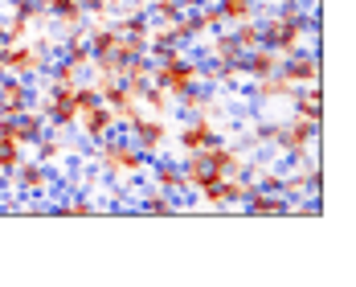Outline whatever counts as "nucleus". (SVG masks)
Wrapping results in <instances>:
<instances>
[{
	"label": "nucleus",
	"instance_id": "nucleus-1",
	"mask_svg": "<svg viewBox=\"0 0 356 287\" xmlns=\"http://www.w3.org/2000/svg\"><path fill=\"white\" fill-rule=\"evenodd\" d=\"M307 17H312V4H303V0H275L266 8V17L258 21L262 25V45L275 49L279 58L303 49L307 45Z\"/></svg>",
	"mask_w": 356,
	"mask_h": 287
},
{
	"label": "nucleus",
	"instance_id": "nucleus-2",
	"mask_svg": "<svg viewBox=\"0 0 356 287\" xmlns=\"http://www.w3.org/2000/svg\"><path fill=\"white\" fill-rule=\"evenodd\" d=\"M147 160L140 148L131 144V136H107L103 144H95V169L103 173L107 180H136V177H147Z\"/></svg>",
	"mask_w": 356,
	"mask_h": 287
},
{
	"label": "nucleus",
	"instance_id": "nucleus-3",
	"mask_svg": "<svg viewBox=\"0 0 356 287\" xmlns=\"http://www.w3.org/2000/svg\"><path fill=\"white\" fill-rule=\"evenodd\" d=\"M152 82L164 86L177 99L180 91H188L193 82H201V58H193L188 49H168V54L152 58Z\"/></svg>",
	"mask_w": 356,
	"mask_h": 287
},
{
	"label": "nucleus",
	"instance_id": "nucleus-4",
	"mask_svg": "<svg viewBox=\"0 0 356 287\" xmlns=\"http://www.w3.org/2000/svg\"><path fill=\"white\" fill-rule=\"evenodd\" d=\"M316 144H320V123H312V119H286L279 123V136H275V148L286 156V164H303L312 152H316Z\"/></svg>",
	"mask_w": 356,
	"mask_h": 287
},
{
	"label": "nucleus",
	"instance_id": "nucleus-5",
	"mask_svg": "<svg viewBox=\"0 0 356 287\" xmlns=\"http://www.w3.org/2000/svg\"><path fill=\"white\" fill-rule=\"evenodd\" d=\"M33 107L45 111V123H49L54 132H74V123H78L74 86H58V82H49V78H45V95H37Z\"/></svg>",
	"mask_w": 356,
	"mask_h": 287
},
{
	"label": "nucleus",
	"instance_id": "nucleus-6",
	"mask_svg": "<svg viewBox=\"0 0 356 287\" xmlns=\"http://www.w3.org/2000/svg\"><path fill=\"white\" fill-rule=\"evenodd\" d=\"M127 136H131V144L140 148L143 156H160V152L168 148V140H172V123H168L164 115H147V111H143L140 119L127 127Z\"/></svg>",
	"mask_w": 356,
	"mask_h": 287
},
{
	"label": "nucleus",
	"instance_id": "nucleus-7",
	"mask_svg": "<svg viewBox=\"0 0 356 287\" xmlns=\"http://www.w3.org/2000/svg\"><path fill=\"white\" fill-rule=\"evenodd\" d=\"M279 74H283L291 86H312V82H320L323 74V58L316 45H303V49H295V54H283L279 58Z\"/></svg>",
	"mask_w": 356,
	"mask_h": 287
},
{
	"label": "nucleus",
	"instance_id": "nucleus-8",
	"mask_svg": "<svg viewBox=\"0 0 356 287\" xmlns=\"http://www.w3.org/2000/svg\"><path fill=\"white\" fill-rule=\"evenodd\" d=\"M8 185L17 189V197H49L54 193V169L49 164H41V160H21L17 169H13V177H8Z\"/></svg>",
	"mask_w": 356,
	"mask_h": 287
},
{
	"label": "nucleus",
	"instance_id": "nucleus-9",
	"mask_svg": "<svg viewBox=\"0 0 356 287\" xmlns=\"http://www.w3.org/2000/svg\"><path fill=\"white\" fill-rule=\"evenodd\" d=\"M217 140H221V127H217V119H209V115H188V123L177 132L180 156H184V152H205V148H213Z\"/></svg>",
	"mask_w": 356,
	"mask_h": 287
},
{
	"label": "nucleus",
	"instance_id": "nucleus-10",
	"mask_svg": "<svg viewBox=\"0 0 356 287\" xmlns=\"http://www.w3.org/2000/svg\"><path fill=\"white\" fill-rule=\"evenodd\" d=\"M74 132H78L86 144H103L107 136H115V132H119V123H115V111H111L107 103H95V107H86L82 115H78Z\"/></svg>",
	"mask_w": 356,
	"mask_h": 287
},
{
	"label": "nucleus",
	"instance_id": "nucleus-11",
	"mask_svg": "<svg viewBox=\"0 0 356 287\" xmlns=\"http://www.w3.org/2000/svg\"><path fill=\"white\" fill-rule=\"evenodd\" d=\"M33 99H37V91L29 78L0 74V115H21V111L33 107Z\"/></svg>",
	"mask_w": 356,
	"mask_h": 287
},
{
	"label": "nucleus",
	"instance_id": "nucleus-12",
	"mask_svg": "<svg viewBox=\"0 0 356 287\" xmlns=\"http://www.w3.org/2000/svg\"><path fill=\"white\" fill-rule=\"evenodd\" d=\"M147 177H152V189H164L172 197H184L188 185H184V173H180V160H168L164 152L147 160Z\"/></svg>",
	"mask_w": 356,
	"mask_h": 287
},
{
	"label": "nucleus",
	"instance_id": "nucleus-13",
	"mask_svg": "<svg viewBox=\"0 0 356 287\" xmlns=\"http://www.w3.org/2000/svg\"><path fill=\"white\" fill-rule=\"evenodd\" d=\"M66 136H70V132H54V127H49V132L33 144V156L41 160V164H49V169H54V164H62L70 152H78V144H70Z\"/></svg>",
	"mask_w": 356,
	"mask_h": 287
},
{
	"label": "nucleus",
	"instance_id": "nucleus-14",
	"mask_svg": "<svg viewBox=\"0 0 356 287\" xmlns=\"http://www.w3.org/2000/svg\"><path fill=\"white\" fill-rule=\"evenodd\" d=\"M286 103H291V111H295L299 119L323 123V91H320V82H312V86H295Z\"/></svg>",
	"mask_w": 356,
	"mask_h": 287
},
{
	"label": "nucleus",
	"instance_id": "nucleus-15",
	"mask_svg": "<svg viewBox=\"0 0 356 287\" xmlns=\"http://www.w3.org/2000/svg\"><path fill=\"white\" fill-rule=\"evenodd\" d=\"M242 210L254 217H279V214H291V201H286L283 193H275V189H254L242 201Z\"/></svg>",
	"mask_w": 356,
	"mask_h": 287
},
{
	"label": "nucleus",
	"instance_id": "nucleus-16",
	"mask_svg": "<svg viewBox=\"0 0 356 287\" xmlns=\"http://www.w3.org/2000/svg\"><path fill=\"white\" fill-rule=\"evenodd\" d=\"M45 17L58 25L54 37L66 33V29H74V25H90L86 13H82V0H45Z\"/></svg>",
	"mask_w": 356,
	"mask_h": 287
},
{
	"label": "nucleus",
	"instance_id": "nucleus-17",
	"mask_svg": "<svg viewBox=\"0 0 356 287\" xmlns=\"http://www.w3.org/2000/svg\"><path fill=\"white\" fill-rule=\"evenodd\" d=\"M291 82H286L283 74L275 70V74H266V78H254V103L258 107H270V103H286L291 99Z\"/></svg>",
	"mask_w": 356,
	"mask_h": 287
},
{
	"label": "nucleus",
	"instance_id": "nucleus-18",
	"mask_svg": "<svg viewBox=\"0 0 356 287\" xmlns=\"http://www.w3.org/2000/svg\"><path fill=\"white\" fill-rule=\"evenodd\" d=\"M136 214H147V217H168V214H180V197L164 193V189H147L143 197L131 201Z\"/></svg>",
	"mask_w": 356,
	"mask_h": 287
},
{
	"label": "nucleus",
	"instance_id": "nucleus-19",
	"mask_svg": "<svg viewBox=\"0 0 356 287\" xmlns=\"http://www.w3.org/2000/svg\"><path fill=\"white\" fill-rule=\"evenodd\" d=\"M279 70V54L275 49H266V45H254V49H246L242 54V78H266V74Z\"/></svg>",
	"mask_w": 356,
	"mask_h": 287
},
{
	"label": "nucleus",
	"instance_id": "nucleus-20",
	"mask_svg": "<svg viewBox=\"0 0 356 287\" xmlns=\"http://www.w3.org/2000/svg\"><path fill=\"white\" fill-rule=\"evenodd\" d=\"M205 41H209V58H217V62H229V66H238V70H242V49H238V41H234V29H229V25L213 29Z\"/></svg>",
	"mask_w": 356,
	"mask_h": 287
},
{
	"label": "nucleus",
	"instance_id": "nucleus-21",
	"mask_svg": "<svg viewBox=\"0 0 356 287\" xmlns=\"http://www.w3.org/2000/svg\"><path fill=\"white\" fill-rule=\"evenodd\" d=\"M17 132H21V144L25 148H33L45 132H49V123H45V111L41 107H29V111H21L17 115Z\"/></svg>",
	"mask_w": 356,
	"mask_h": 287
},
{
	"label": "nucleus",
	"instance_id": "nucleus-22",
	"mask_svg": "<svg viewBox=\"0 0 356 287\" xmlns=\"http://www.w3.org/2000/svg\"><path fill=\"white\" fill-rule=\"evenodd\" d=\"M136 99L143 103V111H147V115H164V119H168V115L177 111V99H172L164 86H156V82H147L140 95H136Z\"/></svg>",
	"mask_w": 356,
	"mask_h": 287
},
{
	"label": "nucleus",
	"instance_id": "nucleus-23",
	"mask_svg": "<svg viewBox=\"0 0 356 287\" xmlns=\"http://www.w3.org/2000/svg\"><path fill=\"white\" fill-rule=\"evenodd\" d=\"M119 78H123V86H127L131 95H140L143 86L152 82V58H147V54H140V58H131V62L123 66V74H119Z\"/></svg>",
	"mask_w": 356,
	"mask_h": 287
},
{
	"label": "nucleus",
	"instance_id": "nucleus-24",
	"mask_svg": "<svg viewBox=\"0 0 356 287\" xmlns=\"http://www.w3.org/2000/svg\"><path fill=\"white\" fill-rule=\"evenodd\" d=\"M99 205L82 193V189H70V197H62V201H49V214H66V217H86L95 214Z\"/></svg>",
	"mask_w": 356,
	"mask_h": 287
},
{
	"label": "nucleus",
	"instance_id": "nucleus-25",
	"mask_svg": "<svg viewBox=\"0 0 356 287\" xmlns=\"http://www.w3.org/2000/svg\"><path fill=\"white\" fill-rule=\"evenodd\" d=\"M143 13H147L152 25H172V21H180L184 4L180 0H143Z\"/></svg>",
	"mask_w": 356,
	"mask_h": 287
},
{
	"label": "nucleus",
	"instance_id": "nucleus-26",
	"mask_svg": "<svg viewBox=\"0 0 356 287\" xmlns=\"http://www.w3.org/2000/svg\"><path fill=\"white\" fill-rule=\"evenodd\" d=\"M213 4H217V13H221L225 25H238V21L258 17V0H213Z\"/></svg>",
	"mask_w": 356,
	"mask_h": 287
},
{
	"label": "nucleus",
	"instance_id": "nucleus-27",
	"mask_svg": "<svg viewBox=\"0 0 356 287\" xmlns=\"http://www.w3.org/2000/svg\"><path fill=\"white\" fill-rule=\"evenodd\" d=\"M234 29V41H238V49L246 54L254 45H262V25H258V17H250V21H238V25H229Z\"/></svg>",
	"mask_w": 356,
	"mask_h": 287
},
{
	"label": "nucleus",
	"instance_id": "nucleus-28",
	"mask_svg": "<svg viewBox=\"0 0 356 287\" xmlns=\"http://www.w3.org/2000/svg\"><path fill=\"white\" fill-rule=\"evenodd\" d=\"M25 160V144H17V140H0V173L4 177H13V169Z\"/></svg>",
	"mask_w": 356,
	"mask_h": 287
},
{
	"label": "nucleus",
	"instance_id": "nucleus-29",
	"mask_svg": "<svg viewBox=\"0 0 356 287\" xmlns=\"http://www.w3.org/2000/svg\"><path fill=\"white\" fill-rule=\"evenodd\" d=\"M180 4H184V8H201L205 0H180Z\"/></svg>",
	"mask_w": 356,
	"mask_h": 287
},
{
	"label": "nucleus",
	"instance_id": "nucleus-30",
	"mask_svg": "<svg viewBox=\"0 0 356 287\" xmlns=\"http://www.w3.org/2000/svg\"><path fill=\"white\" fill-rule=\"evenodd\" d=\"M0 45H8V33H4V17H0Z\"/></svg>",
	"mask_w": 356,
	"mask_h": 287
},
{
	"label": "nucleus",
	"instance_id": "nucleus-31",
	"mask_svg": "<svg viewBox=\"0 0 356 287\" xmlns=\"http://www.w3.org/2000/svg\"><path fill=\"white\" fill-rule=\"evenodd\" d=\"M0 74H4V45H0Z\"/></svg>",
	"mask_w": 356,
	"mask_h": 287
},
{
	"label": "nucleus",
	"instance_id": "nucleus-32",
	"mask_svg": "<svg viewBox=\"0 0 356 287\" xmlns=\"http://www.w3.org/2000/svg\"><path fill=\"white\" fill-rule=\"evenodd\" d=\"M4 185H8V177H4V173H0V193H4Z\"/></svg>",
	"mask_w": 356,
	"mask_h": 287
},
{
	"label": "nucleus",
	"instance_id": "nucleus-33",
	"mask_svg": "<svg viewBox=\"0 0 356 287\" xmlns=\"http://www.w3.org/2000/svg\"><path fill=\"white\" fill-rule=\"evenodd\" d=\"M303 4H312V8H320V0H303Z\"/></svg>",
	"mask_w": 356,
	"mask_h": 287
}]
</instances>
